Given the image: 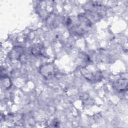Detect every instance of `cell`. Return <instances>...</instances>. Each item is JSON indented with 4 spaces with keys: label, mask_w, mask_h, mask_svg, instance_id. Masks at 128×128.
<instances>
[{
    "label": "cell",
    "mask_w": 128,
    "mask_h": 128,
    "mask_svg": "<svg viewBox=\"0 0 128 128\" xmlns=\"http://www.w3.org/2000/svg\"><path fill=\"white\" fill-rule=\"evenodd\" d=\"M67 24L73 33L81 34L88 31L92 25V22L86 16L80 15L68 19Z\"/></svg>",
    "instance_id": "6da1fadb"
},
{
    "label": "cell",
    "mask_w": 128,
    "mask_h": 128,
    "mask_svg": "<svg viewBox=\"0 0 128 128\" xmlns=\"http://www.w3.org/2000/svg\"><path fill=\"white\" fill-rule=\"evenodd\" d=\"M114 88L118 92H123L127 90L128 88V80L127 79L121 78L116 80L113 83Z\"/></svg>",
    "instance_id": "7a4b0ae2"
},
{
    "label": "cell",
    "mask_w": 128,
    "mask_h": 128,
    "mask_svg": "<svg viewBox=\"0 0 128 128\" xmlns=\"http://www.w3.org/2000/svg\"><path fill=\"white\" fill-rule=\"evenodd\" d=\"M42 47L40 45H36L33 48L32 50V52L36 56L42 55Z\"/></svg>",
    "instance_id": "3957f363"
}]
</instances>
